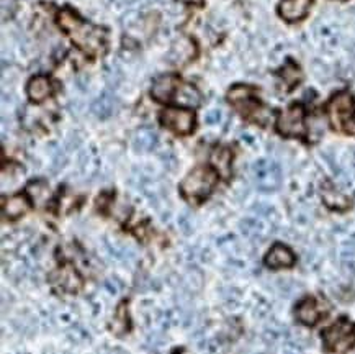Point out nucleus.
Segmentation results:
<instances>
[{"instance_id":"4468645a","label":"nucleus","mask_w":355,"mask_h":354,"mask_svg":"<svg viewBox=\"0 0 355 354\" xmlns=\"http://www.w3.org/2000/svg\"><path fill=\"white\" fill-rule=\"evenodd\" d=\"M28 97L31 99L33 102H43L46 101V99L51 95L53 92V87H51V83H49V79L46 76H35L33 79L28 83Z\"/></svg>"},{"instance_id":"4be33fe9","label":"nucleus","mask_w":355,"mask_h":354,"mask_svg":"<svg viewBox=\"0 0 355 354\" xmlns=\"http://www.w3.org/2000/svg\"><path fill=\"white\" fill-rule=\"evenodd\" d=\"M28 192L31 197H33V202L36 203H41L44 199L49 197V187L44 183H41V180H38V183H31L28 185Z\"/></svg>"},{"instance_id":"b1692460","label":"nucleus","mask_w":355,"mask_h":354,"mask_svg":"<svg viewBox=\"0 0 355 354\" xmlns=\"http://www.w3.org/2000/svg\"><path fill=\"white\" fill-rule=\"evenodd\" d=\"M216 120H220V112H210L207 117L208 124H215Z\"/></svg>"},{"instance_id":"ddd939ff","label":"nucleus","mask_w":355,"mask_h":354,"mask_svg":"<svg viewBox=\"0 0 355 354\" xmlns=\"http://www.w3.org/2000/svg\"><path fill=\"white\" fill-rule=\"evenodd\" d=\"M266 264L272 269L291 267L295 264V254L285 244H274L266 256Z\"/></svg>"},{"instance_id":"f03ea898","label":"nucleus","mask_w":355,"mask_h":354,"mask_svg":"<svg viewBox=\"0 0 355 354\" xmlns=\"http://www.w3.org/2000/svg\"><path fill=\"white\" fill-rule=\"evenodd\" d=\"M227 101L236 107L241 115L259 125H267L272 112L254 97V89L249 85H234L227 92Z\"/></svg>"},{"instance_id":"7ed1b4c3","label":"nucleus","mask_w":355,"mask_h":354,"mask_svg":"<svg viewBox=\"0 0 355 354\" xmlns=\"http://www.w3.org/2000/svg\"><path fill=\"white\" fill-rule=\"evenodd\" d=\"M218 183V174L211 167H195L192 172L185 176V179L180 184V192L187 201H203L208 195L211 194V190L215 189Z\"/></svg>"},{"instance_id":"6e6552de","label":"nucleus","mask_w":355,"mask_h":354,"mask_svg":"<svg viewBox=\"0 0 355 354\" xmlns=\"http://www.w3.org/2000/svg\"><path fill=\"white\" fill-rule=\"evenodd\" d=\"M277 130L284 136H295V138H302L306 133L304 128V108L300 103L290 106L286 110L280 113L279 120H277Z\"/></svg>"},{"instance_id":"aec40b11","label":"nucleus","mask_w":355,"mask_h":354,"mask_svg":"<svg viewBox=\"0 0 355 354\" xmlns=\"http://www.w3.org/2000/svg\"><path fill=\"white\" fill-rule=\"evenodd\" d=\"M157 135L151 130H141L135 136V148L139 151H149L156 146Z\"/></svg>"},{"instance_id":"a211bd4d","label":"nucleus","mask_w":355,"mask_h":354,"mask_svg":"<svg viewBox=\"0 0 355 354\" xmlns=\"http://www.w3.org/2000/svg\"><path fill=\"white\" fill-rule=\"evenodd\" d=\"M231 158H233V154H231L230 149L225 146H218L213 149L211 153L213 166H215L216 171L225 177H230L231 174Z\"/></svg>"},{"instance_id":"20e7f679","label":"nucleus","mask_w":355,"mask_h":354,"mask_svg":"<svg viewBox=\"0 0 355 354\" xmlns=\"http://www.w3.org/2000/svg\"><path fill=\"white\" fill-rule=\"evenodd\" d=\"M321 338L327 353L345 354L355 346V325L343 317L334 325L327 326Z\"/></svg>"},{"instance_id":"6ab92c4d","label":"nucleus","mask_w":355,"mask_h":354,"mask_svg":"<svg viewBox=\"0 0 355 354\" xmlns=\"http://www.w3.org/2000/svg\"><path fill=\"white\" fill-rule=\"evenodd\" d=\"M175 99L182 106L189 107H198L202 103V94L198 92L197 87H193L190 84H180V87L175 94Z\"/></svg>"},{"instance_id":"9d476101","label":"nucleus","mask_w":355,"mask_h":354,"mask_svg":"<svg viewBox=\"0 0 355 354\" xmlns=\"http://www.w3.org/2000/svg\"><path fill=\"white\" fill-rule=\"evenodd\" d=\"M295 313H297V319L300 323H303L306 326H313L322 319V315H324V313H327V308L322 305L321 302H318L316 298L308 297L298 303Z\"/></svg>"},{"instance_id":"f257e3e1","label":"nucleus","mask_w":355,"mask_h":354,"mask_svg":"<svg viewBox=\"0 0 355 354\" xmlns=\"http://www.w3.org/2000/svg\"><path fill=\"white\" fill-rule=\"evenodd\" d=\"M58 24L71 36L74 44H77L80 49H84V51L97 53L103 48V35H105V30L87 24V22L82 20L77 13L69 10V8L59 12Z\"/></svg>"},{"instance_id":"9b49d317","label":"nucleus","mask_w":355,"mask_h":354,"mask_svg":"<svg viewBox=\"0 0 355 354\" xmlns=\"http://www.w3.org/2000/svg\"><path fill=\"white\" fill-rule=\"evenodd\" d=\"M313 0H282L279 13L286 22H298L308 15Z\"/></svg>"},{"instance_id":"423d86ee","label":"nucleus","mask_w":355,"mask_h":354,"mask_svg":"<svg viewBox=\"0 0 355 354\" xmlns=\"http://www.w3.org/2000/svg\"><path fill=\"white\" fill-rule=\"evenodd\" d=\"M254 183L262 192H274L282 184V169L275 161L259 160L252 166Z\"/></svg>"},{"instance_id":"39448f33","label":"nucleus","mask_w":355,"mask_h":354,"mask_svg":"<svg viewBox=\"0 0 355 354\" xmlns=\"http://www.w3.org/2000/svg\"><path fill=\"white\" fill-rule=\"evenodd\" d=\"M355 113L354 99L349 92H339L331 99L327 106V115H329L331 125L336 130H345L350 124Z\"/></svg>"},{"instance_id":"393cba45","label":"nucleus","mask_w":355,"mask_h":354,"mask_svg":"<svg viewBox=\"0 0 355 354\" xmlns=\"http://www.w3.org/2000/svg\"><path fill=\"white\" fill-rule=\"evenodd\" d=\"M349 131V133H354L355 135V113H354V117H352V120H350V124L347 125V128H345Z\"/></svg>"},{"instance_id":"f3484780","label":"nucleus","mask_w":355,"mask_h":354,"mask_svg":"<svg viewBox=\"0 0 355 354\" xmlns=\"http://www.w3.org/2000/svg\"><path fill=\"white\" fill-rule=\"evenodd\" d=\"M118 99L110 92H103L100 97L92 103V112L98 118H108L116 112Z\"/></svg>"},{"instance_id":"2eb2a0df","label":"nucleus","mask_w":355,"mask_h":354,"mask_svg":"<svg viewBox=\"0 0 355 354\" xmlns=\"http://www.w3.org/2000/svg\"><path fill=\"white\" fill-rule=\"evenodd\" d=\"M321 195H322V201H324L326 205L332 208V210H345V208H349V205H350L349 199L345 197L344 194H340L339 190L329 183H326L324 185H322Z\"/></svg>"},{"instance_id":"0eeeda50","label":"nucleus","mask_w":355,"mask_h":354,"mask_svg":"<svg viewBox=\"0 0 355 354\" xmlns=\"http://www.w3.org/2000/svg\"><path fill=\"white\" fill-rule=\"evenodd\" d=\"M161 124L177 135H189L193 131L195 113L184 107H171L161 113Z\"/></svg>"},{"instance_id":"1a4fd4ad","label":"nucleus","mask_w":355,"mask_h":354,"mask_svg":"<svg viewBox=\"0 0 355 354\" xmlns=\"http://www.w3.org/2000/svg\"><path fill=\"white\" fill-rule=\"evenodd\" d=\"M180 79L175 74H162L154 79L151 95L157 102H169L175 97L180 87Z\"/></svg>"},{"instance_id":"f8f14e48","label":"nucleus","mask_w":355,"mask_h":354,"mask_svg":"<svg viewBox=\"0 0 355 354\" xmlns=\"http://www.w3.org/2000/svg\"><path fill=\"white\" fill-rule=\"evenodd\" d=\"M51 283L53 285H56L58 289L64 290V292H77V290L80 289L82 285V280H80V276L77 274L74 271V267L71 266H64L61 267V269L54 272L51 276Z\"/></svg>"},{"instance_id":"dca6fc26","label":"nucleus","mask_w":355,"mask_h":354,"mask_svg":"<svg viewBox=\"0 0 355 354\" xmlns=\"http://www.w3.org/2000/svg\"><path fill=\"white\" fill-rule=\"evenodd\" d=\"M28 201H26L25 195H13V197L3 201V215L10 220H17L28 212Z\"/></svg>"},{"instance_id":"412c9836","label":"nucleus","mask_w":355,"mask_h":354,"mask_svg":"<svg viewBox=\"0 0 355 354\" xmlns=\"http://www.w3.org/2000/svg\"><path fill=\"white\" fill-rule=\"evenodd\" d=\"M282 79L285 81L286 87L291 89L293 85H297L300 81H302V71H300L298 66H295L293 62H288L284 69H282Z\"/></svg>"},{"instance_id":"5701e85b","label":"nucleus","mask_w":355,"mask_h":354,"mask_svg":"<svg viewBox=\"0 0 355 354\" xmlns=\"http://www.w3.org/2000/svg\"><path fill=\"white\" fill-rule=\"evenodd\" d=\"M113 328H115V331H116L118 335H123V333H125V331L130 330L128 313H126L125 305H121L116 310V317H115V320H113Z\"/></svg>"}]
</instances>
